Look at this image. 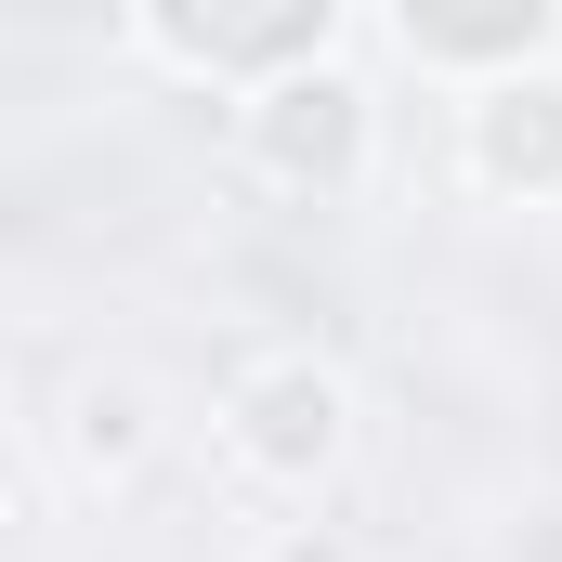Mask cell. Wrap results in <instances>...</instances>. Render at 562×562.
I'll list each match as a JSON object with an SVG mask.
<instances>
[{
    "label": "cell",
    "mask_w": 562,
    "mask_h": 562,
    "mask_svg": "<svg viewBox=\"0 0 562 562\" xmlns=\"http://www.w3.org/2000/svg\"><path fill=\"white\" fill-rule=\"evenodd\" d=\"M249 445H262L276 471H301V458H327V445H340V393H327L314 367H288V380H262V393H249Z\"/></svg>",
    "instance_id": "1"
},
{
    "label": "cell",
    "mask_w": 562,
    "mask_h": 562,
    "mask_svg": "<svg viewBox=\"0 0 562 562\" xmlns=\"http://www.w3.org/2000/svg\"><path fill=\"white\" fill-rule=\"evenodd\" d=\"M262 144H276L288 170H340V157H353V92H340V79H301V92H276Z\"/></svg>",
    "instance_id": "2"
},
{
    "label": "cell",
    "mask_w": 562,
    "mask_h": 562,
    "mask_svg": "<svg viewBox=\"0 0 562 562\" xmlns=\"http://www.w3.org/2000/svg\"><path fill=\"white\" fill-rule=\"evenodd\" d=\"M484 170L497 183H550L562 170V92H497L484 105Z\"/></svg>",
    "instance_id": "3"
},
{
    "label": "cell",
    "mask_w": 562,
    "mask_h": 562,
    "mask_svg": "<svg viewBox=\"0 0 562 562\" xmlns=\"http://www.w3.org/2000/svg\"><path fill=\"white\" fill-rule=\"evenodd\" d=\"M550 13H497V26H445V13H406V53H537Z\"/></svg>",
    "instance_id": "4"
},
{
    "label": "cell",
    "mask_w": 562,
    "mask_h": 562,
    "mask_svg": "<svg viewBox=\"0 0 562 562\" xmlns=\"http://www.w3.org/2000/svg\"><path fill=\"white\" fill-rule=\"evenodd\" d=\"M288 562H327V550H288Z\"/></svg>",
    "instance_id": "5"
}]
</instances>
